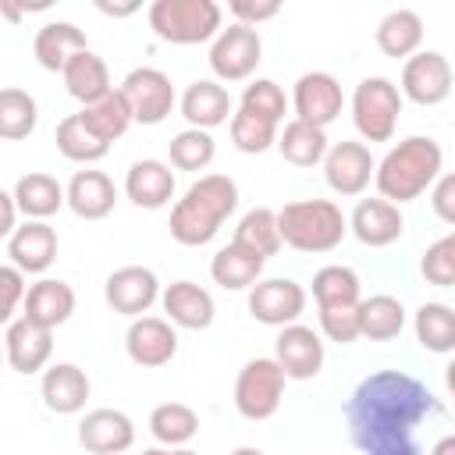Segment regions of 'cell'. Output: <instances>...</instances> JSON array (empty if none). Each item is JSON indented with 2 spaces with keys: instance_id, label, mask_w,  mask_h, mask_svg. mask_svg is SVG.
Listing matches in <instances>:
<instances>
[{
  "instance_id": "obj_1",
  "label": "cell",
  "mask_w": 455,
  "mask_h": 455,
  "mask_svg": "<svg viewBox=\"0 0 455 455\" xmlns=\"http://www.w3.org/2000/svg\"><path fill=\"white\" fill-rule=\"evenodd\" d=\"M437 412V398L423 380L402 370H377L363 377L345 402L352 444L363 455H423L416 427Z\"/></svg>"
},
{
  "instance_id": "obj_2",
  "label": "cell",
  "mask_w": 455,
  "mask_h": 455,
  "mask_svg": "<svg viewBox=\"0 0 455 455\" xmlns=\"http://www.w3.org/2000/svg\"><path fill=\"white\" fill-rule=\"evenodd\" d=\"M238 210V185L228 174H203L171 210V238L178 245H206L217 238L220 224Z\"/></svg>"
},
{
  "instance_id": "obj_3",
  "label": "cell",
  "mask_w": 455,
  "mask_h": 455,
  "mask_svg": "<svg viewBox=\"0 0 455 455\" xmlns=\"http://www.w3.org/2000/svg\"><path fill=\"white\" fill-rule=\"evenodd\" d=\"M441 160H444V153L430 135H409L384 153V160L377 164L373 185H377L380 199H387L395 206L412 203L427 188H434V181L441 178Z\"/></svg>"
},
{
  "instance_id": "obj_4",
  "label": "cell",
  "mask_w": 455,
  "mask_h": 455,
  "mask_svg": "<svg viewBox=\"0 0 455 455\" xmlns=\"http://www.w3.org/2000/svg\"><path fill=\"white\" fill-rule=\"evenodd\" d=\"M277 228L299 252H331L348 235V217L334 199H295L277 210Z\"/></svg>"
},
{
  "instance_id": "obj_5",
  "label": "cell",
  "mask_w": 455,
  "mask_h": 455,
  "mask_svg": "<svg viewBox=\"0 0 455 455\" xmlns=\"http://www.w3.org/2000/svg\"><path fill=\"white\" fill-rule=\"evenodd\" d=\"M146 18L156 39L174 46H196L220 36V4L213 0H153Z\"/></svg>"
},
{
  "instance_id": "obj_6",
  "label": "cell",
  "mask_w": 455,
  "mask_h": 455,
  "mask_svg": "<svg viewBox=\"0 0 455 455\" xmlns=\"http://www.w3.org/2000/svg\"><path fill=\"white\" fill-rule=\"evenodd\" d=\"M402 100H405L402 89L384 75H370L355 85V92H352V124L363 135V142H391V135L398 128Z\"/></svg>"
},
{
  "instance_id": "obj_7",
  "label": "cell",
  "mask_w": 455,
  "mask_h": 455,
  "mask_svg": "<svg viewBox=\"0 0 455 455\" xmlns=\"http://www.w3.org/2000/svg\"><path fill=\"white\" fill-rule=\"evenodd\" d=\"M284 384H288V377L277 366V359L274 355H256L235 377V409L245 419H270L281 409Z\"/></svg>"
},
{
  "instance_id": "obj_8",
  "label": "cell",
  "mask_w": 455,
  "mask_h": 455,
  "mask_svg": "<svg viewBox=\"0 0 455 455\" xmlns=\"http://www.w3.org/2000/svg\"><path fill=\"white\" fill-rule=\"evenodd\" d=\"M210 71L217 75V82H245L259 60H263V39L256 28L249 25H228L220 28V36L210 43Z\"/></svg>"
},
{
  "instance_id": "obj_9",
  "label": "cell",
  "mask_w": 455,
  "mask_h": 455,
  "mask_svg": "<svg viewBox=\"0 0 455 455\" xmlns=\"http://www.w3.org/2000/svg\"><path fill=\"white\" fill-rule=\"evenodd\" d=\"M377 174V160L370 153L366 142H355V139H341L327 149L323 156V178H327V188L338 192V196H363L370 188Z\"/></svg>"
},
{
  "instance_id": "obj_10",
  "label": "cell",
  "mask_w": 455,
  "mask_h": 455,
  "mask_svg": "<svg viewBox=\"0 0 455 455\" xmlns=\"http://www.w3.org/2000/svg\"><path fill=\"white\" fill-rule=\"evenodd\" d=\"M451 64L437 50H419L402 64V96L419 107H437L451 96Z\"/></svg>"
},
{
  "instance_id": "obj_11",
  "label": "cell",
  "mask_w": 455,
  "mask_h": 455,
  "mask_svg": "<svg viewBox=\"0 0 455 455\" xmlns=\"http://www.w3.org/2000/svg\"><path fill=\"white\" fill-rule=\"evenodd\" d=\"M121 92L128 96L132 114H135L139 124H160V121H167V114L178 103L174 85H171V78L160 68H135V71H128L124 82H121Z\"/></svg>"
},
{
  "instance_id": "obj_12",
  "label": "cell",
  "mask_w": 455,
  "mask_h": 455,
  "mask_svg": "<svg viewBox=\"0 0 455 455\" xmlns=\"http://www.w3.org/2000/svg\"><path fill=\"white\" fill-rule=\"evenodd\" d=\"M302 309H306V288L291 277H267L249 288V313L267 327L299 323Z\"/></svg>"
},
{
  "instance_id": "obj_13",
  "label": "cell",
  "mask_w": 455,
  "mask_h": 455,
  "mask_svg": "<svg viewBox=\"0 0 455 455\" xmlns=\"http://www.w3.org/2000/svg\"><path fill=\"white\" fill-rule=\"evenodd\" d=\"M291 107H295V117L299 121L316 124V128H327L331 121L341 117V107H345L341 82L334 75H327V71H306L295 82Z\"/></svg>"
},
{
  "instance_id": "obj_14",
  "label": "cell",
  "mask_w": 455,
  "mask_h": 455,
  "mask_svg": "<svg viewBox=\"0 0 455 455\" xmlns=\"http://www.w3.org/2000/svg\"><path fill=\"white\" fill-rule=\"evenodd\" d=\"M124 352L135 366H167L178 355V331L167 316H139L124 331Z\"/></svg>"
},
{
  "instance_id": "obj_15",
  "label": "cell",
  "mask_w": 455,
  "mask_h": 455,
  "mask_svg": "<svg viewBox=\"0 0 455 455\" xmlns=\"http://www.w3.org/2000/svg\"><path fill=\"white\" fill-rule=\"evenodd\" d=\"M160 295H164V291H160V281H156V274H153L149 267H117V270L107 277V284H103L107 306H110L114 313H121V316H132V320L146 316L149 306H153Z\"/></svg>"
},
{
  "instance_id": "obj_16",
  "label": "cell",
  "mask_w": 455,
  "mask_h": 455,
  "mask_svg": "<svg viewBox=\"0 0 455 455\" xmlns=\"http://www.w3.org/2000/svg\"><path fill=\"white\" fill-rule=\"evenodd\" d=\"M274 359L288 380H313L323 370V341L306 323H288L274 338Z\"/></svg>"
},
{
  "instance_id": "obj_17",
  "label": "cell",
  "mask_w": 455,
  "mask_h": 455,
  "mask_svg": "<svg viewBox=\"0 0 455 455\" xmlns=\"http://www.w3.org/2000/svg\"><path fill=\"white\" fill-rule=\"evenodd\" d=\"M78 444L92 455H124L135 444V423L121 409H92L78 423Z\"/></svg>"
},
{
  "instance_id": "obj_18",
  "label": "cell",
  "mask_w": 455,
  "mask_h": 455,
  "mask_svg": "<svg viewBox=\"0 0 455 455\" xmlns=\"http://www.w3.org/2000/svg\"><path fill=\"white\" fill-rule=\"evenodd\" d=\"M348 231H352L363 245L384 249V245H391V242L402 238L405 217H402V210H398L395 203L373 196V199H359V203H355V210H352V217H348Z\"/></svg>"
},
{
  "instance_id": "obj_19",
  "label": "cell",
  "mask_w": 455,
  "mask_h": 455,
  "mask_svg": "<svg viewBox=\"0 0 455 455\" xmlns=\"http://www.w3.org/2000/svg\"><path fill=\"white\" fill-rule=\"evenodd\" d=\"M75 313V288L60 277H39L36 284H28L21 316L43 331H57L60 323H68Z\"/></svg>"
},
{
  "instance_id": "obj_20",
  "label": "cell",
  "mask_w": 455,
  "mask_h": 455,
  "mask_svg": "<svg viewBox=\"0 0 455 455\" xmlns=\"http://www.w3.org/2000/svg\"><path fill=\"white\" fill-rule=\"evenodd\" d=\"M181 117L188 121V128L210 132L217 124H231L235 100L217 78H199L181 92Z\"/></svg>"
},
{
  "instance_id": "obj_21",
  "label": "cell",
  "mask_w": 455,
  "mask_h": 455,
  "mask_svg": "<svg viewBox=\"0 0 455 455\" xmlns=\"http://www.w3.org/2000/svg\"><path fill=\"white\" fill-rule=\"evenodd\" d=\"M4 348H7V363L14 373H39L46 370L53 355V331H43L28 323L25 316H18L4 331Z\"/></svg>"
},
{
  "instance_id": "obj_22",
  "label": "cell",
  "mask_w": 455,
  "mask_h": 455,
  "mask_svg": "<svg viewBox=\"0 0 455 455\" xmlns=\"http://www.w3.org/2000/svg\"><path fill=\"white\" fill-rule=\"evenodd\" d=\"M39 395H43V405L57 416H75L85 409L89 402V377L82 366L75 363H53L43 370V380H39Z\"/></svg>"
},
{
  "instance_id": "obj_23",
  "label": "cell",
  "mask_w": 455,
  "mask_h": 455,
  "mask_svg": "<svg viewBox=\"0 0 455 455\" xmlns=\"http://www.w3.org/2000/svg\"><path fill=\"white\" fill-rule=\"evenodd\" d=\"M57 259V231L46 220H25L7 238V263L21 274H43Z\"/></svg>"
},
{
  "instance_id": "obj_24",
  "label": "cell",
  "mask_w": 455,
  "mask_h": 455,
  "mask_svg": "<svg viewBox=\"0 0 455 455\" xmlns=\"http://www.w3.org/2000/svg\"><path fill=\"white\" fill-rule=\"evenodd\" d=\"M124 196L139 206V210H160L174 199V171L164 160H135L124 174Z\"/></svg>"
},
{
  "instance_id": "obj_25",
  "label": "cell",
  "mask_w": 455,
  "mask_h": 455,
  "mask_svg": "<svg viewBox=\"0 0 455 455\" xmlns=\"http://www.w3.org/2000/svg\"><path fill=\"white\" fill-rule=\"evenodd\" d=\"M160 306L167 313V320L181 331H206L213 323V295L206 288H199L196 281H174L164 288Z\"/></svg>"
},
{
  "instance_id": "obj_26",
  "label": "cell",
  "mask_w": 455,
  "mask_h": 455,
  "mask_svg": "<svg viewBox=\"0 0 455 455\" xmlns=\"http://www.w3.org/2000/svg\"><path fill=\"white\" fill-rule=\"evenodd\" d=\"M114 203H117V188L114 181L103 174V171H75L71 181H68V206L75 217L82 220H103L114 213Z\"/></svg>"
},
{
  "instance_id": "obj_27",
  "label": "cell",
  "mask_w": 455,
  "mask_h": 455,
  "mask_svg": "<svg viewBox=\"0 0 455 455\" xmlns=\"http://www.w3.org/2000/svg\"><path fill=\"white\" fill-rule=\"evenodd\" d=\"M11 192H14V203H18V210L25 213V220H46V217H53L60 206H68V188H64L53 174H46V171H28V174H21Z\"/></svg>"
},
{
  "instance_id": "obj_28",
  "label": "cell",
  "mask_w": 455,
  "mask_h": 455,
  "mask_svg": "<svg viewBox=\"0 0 455 455\" xmlns=\"http://www.w3.org/2000/svg\"><path fill=\"white\" fill-rule=\"evenodd\" d=\"M263 263H267V259H263L259 252H252V249H245V245H238V242L231 238L224 249L213 252V259H210V277H213L224 291H245V288L259 284Z\"/></svg>"
},
{
  "instance_id": "obj_29",
  "label": "cell",
  "mask_w": 455,
  "mask_h": 455,
  "mask_svg": "<svg viewBox=\"0 0 455 455\" xmlns=\"http://www.w3.org/2000/svg\"><path fill=\"white\" fill-rule=\"evenodd\" d=\"M377 46L384 57L409 60L423 46V18L409 7H395L377 21Z\"/></svg>"
},
{
  "instance_id": "obj_30",
  "label": "cell",
  "mask_w": 455,
  "mask_h": 455,
  "mask_svg": "<svg viewBox=\"0 0 455 455\" xmlns=\"http://www.w3.org/2000/svg\"><path fill=\"white\" fill-rule=\"evenodd\" d=\"M82 50H89L85 32L71 21H46L32 39V53H36L39 68H46V71H64L68 60Z\"/></svg>"
},
{
  "instance_id": "obj_31",
  "label": "cell",
  "mask_w": 455,
  "mask_h": 455,
  "mask_svg": "<svg viewBox=\"0 0 455 455\" xmlns=\"http://www.w3.org/2000/svg\"><path fill=\"white\" fill-rule=\"evenodd\" d=\"M60 78H64V89H68L82 107H89V103L103 100L107 92H114L107 60H103L96 50H82V53H75V57L68 60V68L60 71Z\"/></svg>"
},
{
  "instance_id": "obj_32",
  "label": "cell",
  "mask_w": 455,
  "mask_h": 455,
  "mask_svg": "<svg viewBox=\"0 0 455 455\" xmlns=\"http://www.w3.org/2000/svg\"><path fill=\"white\" fill-rule=\"evenodd\" d=\"M277 149H281V156H284L288 164H295V167H316V164H323L331 142H327V132H323V128L291 117V121L281 128V135H277Z\"/></svg>"
},
{
  "instance_id": "obj_33",
  "label": "cell",
  "mask_w": 455,
  "mask_h": 455,
  "mask_svg": "<svg viewBox=\"0 0 455 455\" xmlns=\"http://www.w3.org/2000/svg\"><path fill=\"white\" fill-rule=\"evenodd\" d=\"M412 331L427 352H455V309L448 302H423L412 316Z\"/></svg>"
},
{
  "instance_id": "obj_34",
  "label": "cell",
  "mask_w": 455,
  "mask_h": 455,
  "mask_svg": "<svg viewBox=\"0 0 455 455\" xmlns=\"http://www.w3.org/2000/svg\"><path fill=\"white\" fill-rule=\"evenodd\" d=\"M82 114V121L103 139V142H114V139H121L132 124H135V114H132V103H128V96L121 92V89H114V92H107L103 100H96V103H89V107H82L78 110Z\"/></svg>"
},
{
  "instance_id": "obj_35",
  "label": "cell",
  "mask_w": 455,
  "mask_h": 455,
  "mask_svg": "<svg viewBox=\"0 0 455 455\" xmlns=\"http://www.w3.org/2000/svg\"><path fill=\"white\" fill-rule=\"evenodd\" d=\"M57 149H60V156L64 160H71V164H96V160H103L107 153H110V142H103L85 121H82V114H68L60 124H57Z\"/></svg>"
},
{
  "instance_id": "obj_36",
  "label": "cell",
  "mask_w": 455,
  "mask_h": 455,
  "mask_svg": "<svg viewBox=\"0 0 455 455\" xmlns=\"http://www.w3.org/2000/svg\"><path fill=\"white\" fill-rule=\"evenodd\" d=\"M149 434L164 448H185L199 434V416L185 402H164L149 412Z\"/></svg>"
},
{
  "instance_id": "obj_37",
  "label": "cell",
  "mask_w": 455,
  "mask_h": 455,
  "mask_svg": "<svg viewBox=\"0 0 455 455\" xmlns=\"http://www.w3.org/2000/svg\"><path fill=\"white\" fill-rule=\"evenodd\" d=\"M313 299H316V309H327V306H359L363 302L359 274L352 267H341V263L320 267L313 274Z\"/></svg>"
},
{
  "instance_id": "obj_38",
  "label": "cell",
  "mask_w": 455,
  "mask_h": 455,
  "mask_svg": "<svg viewBox=\"0 0 455 455\" xmlns=\"http://www.w3.org/2000/svg\"><path fill=\"white\" fill-rule=\"evenodd\" d=\"M405 327V306L395 295H370L359 302V331L370 341H391Z\"/></svg>"
},
{
  "instance_id": "obj_39",
  "label": "cell",
  "mask_w": 455,
  "mask_h": 455,
  "mask_svg": "<svg viewBox=\"0 0 455 455\" xmlns=\"http://www.w3.org/2000/svg\"><path fill=\"white\" fill-rule=\"evenodd\" d=\"M235 242L245 245V249H252V252H259L263 259L277 256V249L284 245L281 228H277V210H270V206H252L249 213H242V220H238V228H235Z\"/></svg>"
},
{
  "instance_id": "obj_40",
  "label": "cell",
  "mask_w": 455,
  "mask_h": 455,
  "mask_svg": "<svg viewBox=\"0 0 455 455\" xmlns=\"http://www.w3.org/2000/svg\"><path fill=\"white\" fill-rule=\"evenodd\" d=\"M36 121H39V107L36 100L18 89V85H7L0 92V139L7 142H18V139H28L36 132Z\"/></svg>"
},
{
  "instance_id": "obj_41",
  "label": "cell",
  "mask_w": 455,
  "mask_h": 455,
  "mask_svg": "<svg viewBox=\"0 0 455 455\" xmlns=\"http://www.w3.org/2000/svg\"><path fill=\"white\" fill-rule=\"evenodd\" d=\"M213 153H217V142L203 128H185L167 142V156L174 171H203L213 164Z\"/></svg>"
},
{
  "instance_id": "obj_42",
  "label": "cell",
  "mask_w": 455,
  "mask_h": 455,
  "mask_svg": "<svg viewBox=\"0 0 455 455\" xmlns=\"http://www.w3.org/2000/svg\"><path fill=\"white\" fill-rule=\"evenodd\" d=\"M228 132H231L235 149H242V153H267L270 146H277V135H281L274 121L252 114V110H245V107L235 110Z\"/></svg>"
},
{
  "instance_id": "obj_43",
  "label": "cell",
  "mask_w": 455,
  "mask_h": 455,
  "mask_svg": "<svg viewBox=\"0 0 455 455\" xmlns=\"http://www.w3.org/2000/svg\"><path fill=\"white\" fill-rule=\"evenodd\" d=\"M238 107H245V110H252V114H259V117H267V121H274V124H281L284 114H288L284 89H281L274 78H252V82L242 89V103H238Z\"/></svg>"
},
{
  "instance_id": "obj_44",
  "label": "cell",
  "mask_w": 455,
  "mask_h": 455,
  "mask_svg": "<svg viewBox=\"0 0 455 455\" xmlns=\"http://www.w3.org/2000/svg\"><path fill=\"white\" fill-rule=\"evenodd\" d=\"M419 274L427 277V284L455 288V231L437 238L434 245H427V252L419 259Z\"/></svg>"
},
{
  "instance_id": "obj_45",
  "label": "cell",
  "mask_w": 455,
  "mask_h": 455,
  "mask_svg": "<svg viewBox=\"0 0 455 455\" xmlns=\"http://www.w3.org/2000/svg\"><path fill=\"white\" fill-rule=\"evenodd\" d=\"M320 331L338 345H348V341L363 338L359 306H327V309H320Z\"/></svg>"
},
{
  "instance_id": "obj_46",
  "label": "cell",
  "mask_w": 455,
  "mask_h": 455,
  "mask_svg": "<svg viewBox=\"0 0 455 455\" xmlns=\"http://www.w3.org/2000/svg\"><path fill=\"white\" fill-rule=\"evenodd\" d=\"M0 288H4V313H0V316L11 323L14 309H18V306H25V295H28L25 274H21L14 263H4V267H0Z\"/></svg>"
},
{
  "instance_id": "obj_47",
  "label": "cell",
  "mask_w": 455,
  "mask_h": 455,
  "mask_svg": "<svg viewBox=\"0 0 455 455\" xmlns=\"http://www.w3.org/2000/svg\"><path fill=\"white\" fill-rule=\"evenodd\" d=\"M228 11L235 14V21H238V25L256 28L259 21L277 18V14H281V4H277V0H231V4H228Z\"/></svg>"
},
{
  "instance_id": "obj_48",
  "label": "cell",
  "mask_w": 455,
  "mask_h": 455,
  "mask_svg": "<svg viewBox=\"0 0 455 455\" xmlns=\"http://www.w3.org/2000/svg\"><path fill=\"white\" fill-rule=\"evenodd\" d=\"M430 210H434L444 224L455 228V171H448V174H441V178L434 181V188H430Z\"/></svg>"
},
{
  "instance_id": "obj_49",
  "label": "cell",
  "mask_w": 455,
  "mask_h": 455,
  "mask_svg": "<svg viewBox=\"0 0 455 455\" xmlns=\"http://www.w3.org/2000/svg\"><path fill=\"white\" fill-rule=\"evenodd\" d=\"M0 210H4V220H0V235L11 238L18 231V203H14V192H0Z\"/></svg>"
},
{
  "instance_id": "obj_50",
  "label": "cell",
  "mask_w": 455,
  "mask_h": 455,
  "mask_svg": "<svg viewBox=\"0 0 455 455\" xmlns=\"http://www.w3.org/2000/svg\"><path fill=\"white\" fill-rule=\"evenodd\" d=\"M103 14H110V18H128V14H135L139 11V4H96Z\"/></svg>"
},
{
  "instance_id": "obj_51",
  "label": "cell",
  "mask_w": 455,
  "mask_h": 455,
  "mask_svg": "<svg viewBox=\"0 0 455 455\" xmlns=\"http://www.w3.org/2000/svg\"><path fill=\"white\" fill-rule=\"evenodd\" d=\"M430 455H455V434H444V437L430 448Z\"/></svg>"
},
{
  "instance_id": "obj_52",
  "label": "cell",
  "mask_w": 455,
  "mask_h": 455,
  "mask_svg": "<svg viewBox=\"0 0 455 455\" xmlns=\"http://www.w3.org/2000/svg\"><path fill=\"white\" fill-rule=\"evenodd\" d=\"M142 455H199V451H192V448H149Z\"/></svg>"
},
{
  "instance_id": "obj_53",
  "label": "cell",
  "mask_w": 455,
  "mask_h": 455,
  "mask_svg": "<svg viewBox=\"0 0 455 455\" xmlns=\"http://www.w3.org/2000/svg\"><path fill=\"white\" fill-rule=\"evenodd\" d=\"M444 387L451 391V398H455V359L448 363V370H444Z\"/></svg>"
},
{
  "instance_id": "obj_54",
  "label": "cell",
  "mask_w": 455,
  "mask_h": 455,
  "mask_svg": "<svg viewBox=\"0 0 455 455\" xmlns=\"http://www.w3.org/2000/svg\"><path fill=\"white\" fill-rule=\"evenodd\" d=\"M231 455H263V451H259V448H252V444H242V448H235Z\"/></svg>"
}]
</instances>
